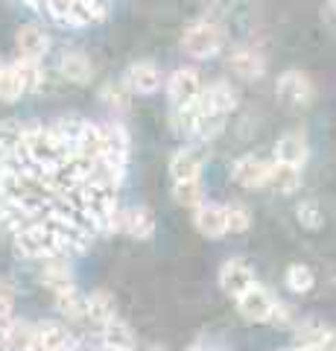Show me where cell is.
Here are the masks:
<instances>
[{
	"mask_svg": "<svg viewBox=\"0 0 336 351\" xmlns=\"http://www.w3.org/2000/svg\"><path fill=\"white\" fill-rule=\"evenodd\" d=\"M59 27H91L108 15V0H18Z\"/></svg>",
	"mask_w": 336,
	"mask_h": 351,
	"instance_id": "1",
	"label": "cell"
},
{
	"mask_svg": "<svg viewBox=\"0 0 336 351\" xmlns=\"http://www.w3.org/2000/svg\"><path fill=\"white\" fill-rule=\"evenodd\" d=\"M225 44V29L216 21H196L181 32V50L193 59H214Z\"/></svg>",
	"mask_w": 336,
	"mask_h": 351,
	"instance_id": "2",
	"label": "cell"
},
{
	"mask_svg": "<svg viewBox=\"0 0 336 351\" xmlns=\"http://www.w3.org/2000/svg\"><path fill=\"white\" fill-rule=\"evenodd\" d=\"M275 94H278V100L289 108H307L313 100H316V88H313L310 76L296 71V68H289L278 76Z\"/></svg>",
	"mask_w": 336,
	"mask_h": 351,
	"instance_id": "3",
	"label": "cell"
},
{
	"mask_svg": "<svg viewBox=\"0 0 336 351\" xmlns=\"http://www.w3.org/2000/svg\"><path fill=\"white\" fill-rule=\"evenodd\" d=\"M100 138H103V158L126 173L129 152H132V138H129L126 126L120 120H105V123H100Z\"/></svg>",
	"mask_w": 336,
	"mask_h": 351,
	"instance_id": "4",
	"label": "cell"
},
{
	"mask_svg": "<svg viewBox=\"0 0 336 351\" xmlns=\"http://www.w3.org/2000/svg\"><path fill=\"white\" fill-rule=\"evenodd\" d=\"M167 85V100H170V108L176 106H190L196 103L202 97V73L196 68H176L170 73V80L164 82Z\"/></svg>",
	"mask_w": 336,
	"mask_h": 351,
	"instance_id": "5",
	"label": "cell"
},
{
	"mask_svg": "<svg viewBox=\"0 0 336 351\" xmlns=\"http://www.w3.org/2000/svg\"><path fill=\"white\" fill-rule=\"evenodd\" d=\"M237 91L231 82L225 80H216V82H208L202 88V97H199V114L205 117H229L234 108H237Z\"/></svg>",
	"mask_w": 336,
	"mask_h": 351,
	"instance_id": "6",
	"label": "cell"
},
{
	"mask_svg": "<svg viewBox=\"0 0 336 351\" xmlns=\"http://www.w3.org/2000/svg\"><path fill=\"white\" fill-rule=\"evenodd\" d=\"M275 295L269 287H263V284H252L240 299H237V311H240V316L246 322H255V325H266L269 319H272V307H275Z\"/></svg>",
	"mask_w": 336,
	"mask_h": 351,
	"instance_id": "7",
	"label": "cell"
},
{
	"mask_svg": "<svg viewBox=\"0 0 336 351\" xmlns=\"http://www.w3.org/2000/svg\"><path fill=\"white\" fill-rule=\"evenodd\" d=\"M36 351H79V339L73 337L68 322L41 319L36 322Z\"/></svg>",
	"mask_w": 336,
	"mask_h": 351,
	"instance_id": "8",
	"label": "cell"
},
{
	"mask_svg": "<svg viewBox=\"0 0 336 351\" xmlns=\"http://www.w3.org/2000/svg\"><path fill=\"white\" fill-rule=\"evenodd\" d=\"M252 284H257V276H255L252 263H248L246 258H229L220 267V290L225 295H231L234 302L240 299Z\"/></svg>",
	"mask_w": 336,
	"mask_h": 351,
	"instance_id": "9",
	"label": "cell"
},
{
	"mask_svg": "<svg viewBox=\"0 0 336 351\" xmlns=\"http://www.w3.org/2000/svg\"><path fill=\"white\" fill-rule=\"evenodd\" d=\"M269 164L272 161H263L257 156H243L231 164V179H234V184H240L243 191H260V188H266V182H269Z\"/></svg>",
	"mask_w": 336,
	"mask_h": 351,
	"instance_id": "10",
	"label": "cell"
},
{
	"mask_svg": "<svg viewBox=\"0 0 336 351\" xmlns=\"http://www.w3.org/2000/svg\"><path fill=\"white\" fill-rule=\"evenodd\" d=\"M50 36L44 32L41 24H21L15 32V50L21 59H36L41 62L50 53Z\"/></svg>",
	"mask_w": 336,
	"mask_h": 351,
	"instance_id": "11",
	"label": "cell"
},
{
	"mask_svg": "<svg viewBox=\"0 0 336 351\" xmlns=\"http://www.w3.org/2000/svg\"><path fill=\"white\" fill-rule=\"evenodd\" d=\"M193 226L196 232L208 240H220L229 234V226H225V205L205 199L202 205L193 208Z\"/></svg>",
	"mask_w": 336,
	"mask_h": 351,
	"instance_id": "12",
	"label": "cell"
},
{
	"mask_svg": "<svg viewBox=\"0 0 336 351\" xmlns=\"http://www.w3.org/2000/svg\"><path fill=\"white\" fill-rule=\"evenodd\" d=\"M123 82H126V88L132 94L149 97V94L161 91V85H164V76H161L158 64H153V62H132L126 68V73H123Z\"/></svg>",
	"mask_w": 336,
	"mask_h": 351,
	"instance_id": "13",
	"label": "cell"
},
{
	"mask_svg": "<svg viewBox=\"0 0 336 351\" xmlns=\"http://www.w3.org/2000/svg\"><path fill=\"white\" fill-rule=\"evenodd\" d=\"M38 284H41V287H47L53 295H59V293H64V290L77 287V278H73V269H70V258H50V261H41Z\"/></svg>",
	"mask_w": 336,
	"mask_h": 351,
	"instance_id": "14",
	"label": "cell"
},
{
	"mask_svg": "<svg viewBox=\"0 0 336 351\" xmlns=\"http://www.w3.org/2000/svg\"><path fill=\"white\" fill-rule=\"evenodd\" d=\"M307 158H310V144H307V135H305V132L292 129V132H287V135L278 138V144H275V158H272V161L289 164V167L305 170Z\"/></svg>",
	"mask_w": 336,
	"mask_h": 351,
	"instance_id": "15",
	"label": "cell"
},
{
	"mask_svg": "<svg viewBox=\"0 0 336 351\" xmlns=\"http://www.w3.org/2000/svg\"><path fill=\"white\" fill-rule=\"evenodd\" d=\"M202 167H205V152L199 147H181L172 152L170 158V176L172 182H190V179H202Z\"/></svg>",
	"mask_w": 336,
	"mask_h": 351,
	"instance_id": "16",
	"label": "cell"
},
{
	"mask_svg": "<svg viewBox=\"0 0 336 351\" xmlns=\"http://www.w3.org/2000/svg\"><path fill=\"white\" fill-rule=\"evenodd\" d=\"M120 232L132 240H149L155 234V214L146 205H126L120 211Z\"/></svg>",
	"mask_w": 336,
	"mask_h": 351,
	"instance_id": "17",
	"label": "cell"
},
{
	"mask_svg": "<svg viewBox=\"0 0 336 351\" xmlns=\"http://www.w3.org/2000/svg\"><path fill=\"white\" fill-rule=\"evenodd\" d=\"M117 319V299L108 290H94L85 295V322L94 325L96 331L108 322Z\"/></svg>",
	"mask_w": 336,
	"mask_h": 351,
	"instance_id": "18",
	"label": "cell"
},
{
	"mask_svg": "<svg viewBox=\"0 0 336 351\" xmlns=\"http://www.w3.org/2000/svg\"><path fill=\"white\" fill-rule=\"evenodd\" d=\"M229 68L234 76L252 82V80H260V76L266 73V59H263V53H257L255 47H237L229 56Z\"/></svg>",
	"mask_w": 336,
	"mask_h": 351,
	"instance_id": "19",
	"label": "cell"
},
{
	"mask_svg": "<svg viewBox=\"0 0 336 351\" xmlns=\"http://www.w3.org/2000/svg\"><path fill=\"white\" fill-rule=\"evenodd\" d=\"M59 73L62 80H68L73 85H88L94 76V62L82 50H64L59 59Z\"/></svg>",
	"mask_w": 336,
	"mask_h": 351,
	"instance_id": "20",
	"label": "cell"
},
{
	"mask_svg": "<svg viewBox=\"0 0 336 351\" xmlns=\"http://www.w3.org/2000/svg\"><path fill=\"white\" fill-rule=\"evenodd\" d=\"M12 71L18 76L24 94H41L47 85V71H44V62H36V59H15L12 62Z\"/></svg>",
	"mask_w": 336,
	"mask_h": 351,
	"instance_id": "21",
	"label": "cell"
},
{
	"mask_svg": "<svg viewBox=\"0 0 336 351\" xmlns=\"http://www.w3.org/2000/svg\"><path fill=\"white\" fill-rule=\"evenodd\" d=\"M96 339L108 348H117V351H135L138 348V337L132 331V325L123 322L120 316H117L114 322H108L105 328H100V337Z\"/></svg>",
	"mask_w": 336,
	"mask_h": 351,
	"instance_id": "22",
	"label": "cell"
},
{
	"mask_svg": "<svg viewBox=\"0 0 336 351\" xmlns=\"http://www.w3.org/2000/svg\"><path fill=\"white\" fill-rule=\"evenodd\" d=\"M3 348L6 351H36V322L12 316V319H9V328H6Z\"/></svg>",
	"mask_w": 336,
	"mask_h": 351,
	"instance_id": "23",
	"label": "cell"
},
{
	"mask_svg": "<svg viewBox=\"0 0 336 351\" xmlns=\"http://www.w3.org/2000/svg\"><path fill=\"white\" fill-rule=\"evenodd\" d=\"M266 188H272L275 193H296L301 188V170L298 167H289V164H278L272 161L269 164V182H266Z\"/></svg>",
	"mask_w": 336,
	"mask_h": 351,
	"instance_id": "24",
	"label": "cell"
},
{
	"mask_svg": "<svg viewBox=\"0 0 336 351\" xmlns=\"http://www.w3.org/2000/svg\"><path fill=\"white\" fill-rule=\"evenodd\" d=\"M53 299H56V313L62 316V322H85V295L77 287L53 295Z\"/></svg>",
	"mask_w": 336,
	"mask_h": 351,
	"instance_id": "25",
	"label": "cell"
},
{
	"mask_svg": "<svg viewBox=\"0 0 336 351\" xmlns=\"http://www.w3.org/2000/svg\"><path fill=\"white\" fill-rule=\"evenodd\" d=\"M196 120H199V100L190 103V106H176L170 108V129L181 138H190L193 129H196Z\"/></svg>",
	"mask_w": 336,
	"mask_h": 351,
	"instance_id": "26",
	"label": "cell"
},
{
	"mask_svg": "<svg viewBox=\"0 0 336 351\" xmlns=\"http://www.w3.org/2000/svg\"><path fill=\"white\" fill-rule=\"evenodd\" d=\"M172 199L184 208H196L208 199V191H205L202 179H190V182H172Z\"/></svg>",
	"mask_w": 336,
	"mask_h": 351,
	"instance_id": "27",
	"label": "cell"
},
{
	"mask_svg": "<svg viewBox=\"0 0 336 351\" xmlns=\"http://www.w3.org/2000/svg\"><path fill=\"white\" fill-rule=\"evenodd\" d=\"M100 103L108 106L112 112H126L129 103H132V91L126 88L123 80H117V82H105L100 88Z\"/></svg>",
	"mask_w": 336,
	"mask_h": 351,
	"instance_id": "28",
	"label": "cell"
},
{
	"mask_svg": "<svg viewBox=\"0 0 336 351\" xmlns=\"http://www.w3.org/2000/svg\"><path fill=\"white\" fill-rule=\"evenodd\" d=\"M284 284H287V290L289 293H310L313 290V284H316V276H313V269L305 267V263H292V267L287 269V276H284Z\"/></svg>",
	"mask_w": 336,
	"mask_h": 351,
	"instance_id": "29",
	"label": "cell"
},
{
	"mask_svg": "<svg viewBox=\"0 0 336 351\" xmlns=\"http://www.w3.org/2000/svg\"><path fill=\"white\" fill-rule=\"evenodd\" d=\"M252 208L243 205V202H229L225 205V226H229L231 234H243L252 228Z\"/></svg>",
	"mask_w": 336,
	"mask_h": 351,
	"instance_id": "30",
	"label": "cell"
},
{
	"mask_svg": "<svg viewBox=\"0 0 336 351\" xmlns=\"http://www.w3.org/2000/svg\"><path fill=\"white\" fill-rule=\"evenodd\" d=\"M21 97H24V88H21L12 64H0V100L3 103H18Z\"/></svg>",
	"mask_w": 336,
	"mask_h": 351,
	"instance_id": "31",
	"label": "cell"
},
{
	"mask_svg": "<svg viewBox=\"0 0 336 351\" xmlns=\"http://www.w3.org/2000/svg\"><path fill=\"white\" fill-rule=\"evenodd\" d=\"M296 217H298L301 228H307V232H319L322 223H324L322 208H319V202H313V199L298 202V205H296Z\"/></svg>",
	"mask_w": 336,
	"mask_h": 351,
	"instance_id": "32",
	"label": "cell"
},
{
	"mask_svg": "<svg viewBox=\"0 0 336 351\" xmlns=\"http://www.w3.org/2000/svg\"><path fill=\"white\" fill-rule=\"evenodd\" d=\"M15 316V287L6 278H0V319Z\"/></svg>",
	"mask_w": 336,
	"mask_h": 351,
	"instance_id": "33",
	"label": "cell"
},
{
	"mask_svg": "<svg viewBox=\"0 0 336 351\" xmlns=\"http://www.w3.org/2000/svg\"><path fill=\"white\" fill-rule=\"evenodd\" d=\"M269 325H292V307L278 299L272 307V319H269Z\"/></svg>",
	"mask_w": 336,
	"mask_h": 351,
	"instance_id": "34",
	"label": "cell"
},
{
	"mask_svg": "<svg viewBox=\"0 0 336 351\" xmlns=\"http://www.w3.org/2000/svg\"><path fill=\"white\" fill-rule=\"evenodd\" d=\"M322 18H324V24H328V27L336 32V0H328V3H324Z\"/></svg>",
	"mask_w": 336,
	"mask_h": 351,
	"instance_id": "35",
	"label": "cell"
},
{
	"mask_svg": "<svg viewBox=\"0 0 336 351\" xmlns=\"http://www.w3.org/2000/svg\"><path fill=\"white\" fill-rule=\"evenodd\" d=\"M188 351H229V348L216 346V343H211V339H196V343L188 346Z\"/></svg>",
	"mask_w": 336,
	"mask_h": 351,
	"instance_id": "36",
	"label": "cell"
},
{
	"mask_svg": "<svg viewBox=\"0 0 336 351\" xmlns=\"http://www.w3.org/2000/svg\"><path fill=\"white\" fill-rule=\"evenodd\" d=\"M316 351H336V331H331V328H328V334L322 337V343L316 346Z\"/></svg>",
	"mask_w": 336,
	"mask_h": 351,
	"instance_id": "37",
	"label": "cell"
},
{
	"mask_svg": "<svg viewBox=\"0 0 336 351\" xmlns=\"http://www.w3.org/2000/svg\"><path fill=\"white\" fill-rule=\"evenodd\" d=\"M140 351H167L164 346H146V348H140Z\"/></svg>",
	"mask_w": 336,
	"mask_h": 351,
	"instance_id": "38",
	"label": "cell"
},
{
	"mask_svg": "<svg viewBox=\"0 0 336 351\" xmlns=\"http://www.w3.org/2000/svg\"><path fill=\"white\" fill-rule=\"evenodd\" d=\"M275 351H292V348H275Z\"/></svg>",
	"mask_w": 336,
	"mask_h": 351,
	"instance_id": "39",
	"label": "cell"
},
{
	"mask_svg": "<svg viewBox=\"0 0 336 351\" xmlns=\"http://www.w3.org/2000/svg\"><path fill=\"white\" fill-rule=\"evenodd\" d=\"M0 64H3V62H0Z\"/></svg>",
	"mask_w": 336,
	"mask_h": 351,
	"instance_id": "40",
	"label": "cell"
}]
</instances>
